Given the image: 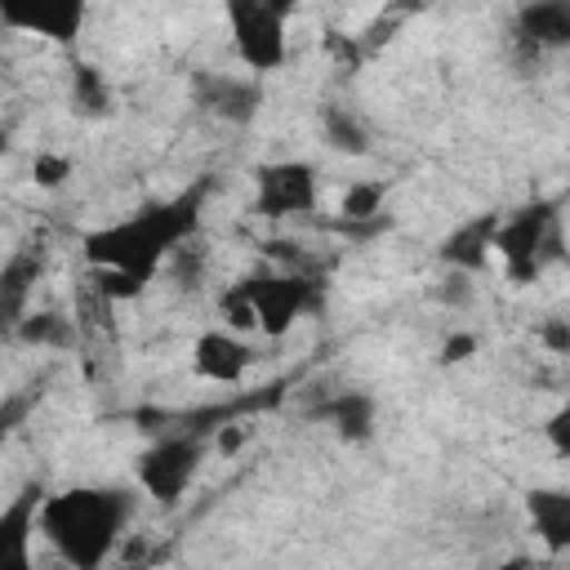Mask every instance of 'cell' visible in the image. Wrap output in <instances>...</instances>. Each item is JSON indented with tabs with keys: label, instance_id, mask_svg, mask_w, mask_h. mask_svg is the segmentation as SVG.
<instances>
[{
	"label": "cell",
	"instance_id": "obj_20",
	"mask_svg": "<svg viewBox=\"0 0 570 570\" xmlns=\"http://www.w3.org/2000/svg\"><path fill=\"white\" fill-rule=\"evenodd\" d=\"M383 200H387V187L383 183L356 178L343 191V200H338V223H383Z\"/></svg>",
	"mask_w": 570,
	"mask_h": 570
},
{
	"label": "cell",
	"instance_id": "obj_6",
	"mask_svg": "<svg viewBox=\"0 0 570 570\" xmlns=\"http://www.w3.org/2000/svg\"><path fill=\"white\" fill-rule=\"evenodd\" d=\"M236 289L254 303L258 334H267V338H281L298 316L321 307V289L298 272H258V276L236 281Z\"/></svg>",
	"mask_w": 570,
	"mask_h": 570
},
{
	"label": "cell",
	"instance_id": "obj_4",
	"mask_svg": "<svg viewBox=\"0 0 570 570\" xmlns=\"http://www.w3.org/2000/svg\"><path fill=\"white\" fill-rule=\"evenodd\" d=\"M223 13H227L232 49L254 76L285 67L289 36H285V13L272 0H223Z\"/></svg>",
	"mask_w": 570,
	"mask_h": 570
},
{
	"label": "cell",
	"instance_id": "obj_9",
	"mask_svg": "<svg viewBox=\"0 0 570 570\" xmlns=\"http://www.w3.org/2000/svg\"><path fill=\"white\" fill-rule=\"evenodd\" d=\"M89 0H0V22L9 31H36L45 40L71 45L85 27Z\"/></svg>",
	"mask_w": 570,
	"mask_h": 570
},
{
	"label": "cell",
	"instance_id": "obj_25",
	"mask_svg": "<svg viewBox=\"0 0 570 570\" xmlns=\"http://www.w3.org/2000/svg\"><path fill=\"white\" fill-rule=\"evenodd\" d=\"M476 347H481V343H476L472 330H454V334L441 343V356H436V361H441V365H463V361L476 356Z\"/></svg>",
	"mask_w": 570,
	"mask_h": 570
},
{
	"label": "cell",
	"instance_id": "obj_28",
	"mask_svg": "<svg viewBox=\"0 0 570 570\" xmlns=\"http://www.w3.org/2000/svg\"><path fill=\"white\" fill-rule=\"evenodd\" d=\"M543 432H548L552 450H557V454L570 463V401H566V405H561V410H557V414L543 423Z\"/></svg>",
	"mask_w": 570,
	"mask_h": 570
},
{
	"label": "cell",
	"instance_id": "obj_18",
	"mask_svg": "<svg viewBox=\"0 0 570 570\" xmlns=\"http://www.w3.org/2000/svg\"><path fill=\"white\" fill-rule=\"evenodd\" d=\"M36 276H40V254H13V258L4 263V272H0V294H4V325H9V334H13V325L22 321V298H27V289L36 285Z\"/></svg>",
	"mask_w": 570,
	"mask_h": 570
},
{
	"label": "cell",
	"instance_id": "obj_12",
	"mask_svg": "<svg viewBox=\"0 0 570 570\" xmlns=\"http://www.w3.org/2000/svg\"><path fill=\"white\" fill-rule=\"evenodd\" d=\"M40 503H45L40 481H27L18 499H9V508L0 512V561H13V566L31 561V534L40 530Z\"/></svg>",
	"mask_w": 570,
	"mask_h": 570
},
{
	"label": "cell",
	"instance_id": "obj_8",
	"mask_svg": "<svg viewBox=\"0 0 570 570\" xmlns=\"http://www.w3.org/2000/svg\"><path fill=\"white\" fill-rule=\"evenodd\" d=\"M191 102L223 120V125H249L263 107V80L249 76H227V71H196L191 76Z\"/></svg>",
	"mask_w": 570,
	"mask_h": 570
},
{
	"label": "cell",
	"instance_id": "obj_16",
	"mask_svg": "<svg viewBox=\"0 0 570 570\" xmlns=\"http://www.w3.org/2000/svg\"><path fill=\"white\" fill-rule=\"evenodd\" d=\"M316 125H321L325 147L338 151V156H365V151L374 147V134H370L365 116H356V111L343 107V102H321Z\"/></svg>",
	"mask_w": 570,
	"mask_h": 570
},
{
	"label": "cell",
	"instance_id": "obj_19",
	"mask_svg": "<svg viewBox=\"0 0 570 570\" xmlns=\"http://www.w3.org/2000/svg\"><path fill=\"white\" fill-rule=\"evenodd\" d=\"M71 107L80 116H107L111 111V85L98 67H89V62L71 67Z\"/></svg>",
	"mask_w": 570,
	"mask_h": 570
},
{
	"label": "cell",
	"instance_id": "obj_14",
	"mask_svg": "<svg viewBox=\"0 0 570 570\" xmlns=\"http://www.w3.org/2000/svg\"><path fill=\"white\" fill-rule=\"evenodd\" d=\"M494 232H499V214H481V218H468L463 227H454L436 258L445 267H463V272H485L490 267V254H494Z\"/></svg>",
	"mask_w": 570,
	"mask_h": 570
},
{
	"label": "cell",
	"instance_id": "obj_26",
	"mask_svg": "<svg viewBox=\"0 0 570 570\" xmlns=\"http://www.w3.org/2000/svg\"><path fill=\"white\" fill-rule=\"evenodd\" d=\"M169 272H174V281H178L183 289H191V285H196V276H200V254L191 249V240H187V245H178V249L169 254Z\"/></svg>",
	"mask_w": 570,
	"mask_h": 570
},
{
	"label": "cell",
	"instance_id": "obj_10",
	"mask_svg": "<svg viewBox=\"0 0 570 570\" xmlns=\"http://www.w3.org/2000/svg\"><path fill=\"white\" fill-rule=\"evenodd\" d=\"M512 36L530 58L570 49V0H521Z\"/></svg>",
	"mask_w": 570,
	"mask_h": 570
},
{
	"label": "cell",
	"instance_id": "obj_24",
	"mask_svg": "<svg viewBox=\"0 0 570 570\" xmlns=\"http://www.w3.org/2000/svg\"><path fill=\"white\" fill-rule=\"evenodd\" d=\"M94 281H98V294L107 298V303H125V298H138L142 294V276H134V272H116V267H94Z\"/></svg>",
	"mask_w": 570,
	"mask_h": 570
},
{
	"label": "cell",
	"instance_id": "obj_17",
	"mask_svg": "<svg viewBox=\"0 0 570 570\" xmlns=\"http://www.w3.org/2000/svg\"><path fill=\"white\" fill-rule=\"evenodd\" d=\"M13 338H22L27 347H71L76 325L53 307H36V312H22V321L13 325Z\"/></svg>",
	"mask_w": 570,
	"mask_h": 570
},
{
	"label": "cell",
	"instance_id": "obj_11",
	"mask_svg": "<svg viewBox=\"0 0 570 570\" xmlns=\"http://www.w3.org/2000/svg\"><path fill=\"white\" fill-rule=\"evenodd\" d=\"M249 361H254V352H249L245 334H236V330H227V325L205 330V334H196V343H191V370H196V379H205V383H240L245 370H249Z\"/></svg>",
	"mask_w": 570,
	"mask_h": 570
},
{
	"label": "cell",
	"instance_id": "obj_30",
	"mask_svg": "<svg viewBox=\"0 0 570 570\" xmlns=\"http://www.w3.org/2000/svg\"><path fill=\"white\" fill-rule=\"evenodd\" d=\"M428 4H432V0H392L387 13H392V18H410V13H423Z\"/></svg>",
	"mask_w": 570,
	"mask_h": 570
},
{
	"label": "cell",
	"instance_id": "obj_13",
	"mask_svg": "<svg viewBox=\"0 0 570 570\" xmlns=\"http://www.w3.org/2000/svg\"><path fill=\"white\" fill-rule=\"evenodd\" d=\"M374 414L379 405L370 392H334V396H321V405H312V419L330 423L334 436L347 445H361L374 436Z\"/></svg>",
	"mask_w": 570,
	"mask_h": 570
},
{
	"label": "cell",
	"instance_id": "obj_22",
	"mask_svg": "<svg viewBox=\"0 0 570 570\" xmlns=\"http://www.w3.org/2000/svg\"><path fill=\"white\" fill-rule=\"evenodd\" d=\"M218 316H223V325L236 330V334H258V312H254V303H249L236 285L218 298Z\"/></svg>",
	"mask_w": 570,
	"mask_h": 570
},
{
	"label": "cell",
	"instance_id": "obj_5",
	"mask_svg": "<svg viewBox=\"0 0 570 570\" xmlns=\"http://www.w3.org/2000/svg\"><path fill=\"white\" fill-rule=\"evenodd\" d=\"M209 445H214V441L191 436V432L151 441V445L138 454V463H134L138 485H142L156 503H178V499L191 490V481L200 476V463H205Z\"/></svg>",
	"mask_w": 570,
	"mask_h": 570
},
{
	"label": "cell",
	"instance_id": "obj_3",
	"mask_svg": "<svg viewBox=\"0 0 570 570\" xmlns=\"http://www.w3.org/2000/svg\"><path fill=\"white\" fill-rule=\"evenodd\" d=\"M494 254L503 258V276L512 285H534L548 263L561 258V218L552 200H534L499 218Z\"/></svg>",
	"mask_w": 570,
	"mask_h": 570
},
{
	"label": "cell",
	"instance_id": "obj_1",
	"mask_svg": "<svg viewBox=\"0 0 570 570\" xmlns=\"http://www.w3.org/2000/svg\"><path fill=\"white\" fill-rule=\"evenodd\" d=\"M205 196H209V183H191L169 200H151L120 223L94 227L85 236L89 267H116V272H134V276L151 281L160 272V263L196 236Z\"/></svg>",
	"mask_w": 570,
	"mask_h": 570
},
{
	"label": "cell",
	"instance_id": "obj_23",
	"mask_svg": "<svg viewBox=\"0 0 570 570\" xmlns=\"http://www.w3.org/2000/svg\"><path fill=\"white\" fill-rule=\"evenodd\" d=\"M71 156H62V151H36L31 156V178H36V187H45V191H58L67 178H71Z\"/></svg>",
	"mask_w": 570,
	"mask_h": 570
},
{
	"label": "cell",
	"instance_id": "obj_27",
	"mask_svg": "<svg viewBox=\"0 0 570 570\" xmlns=\"http://www.w3.org/2000/svg\"><path fill=\"white\" fill-rule=\"evenodd\" d=\"M539 343L557 356H570V316H548L539 325Z\"/></svg>",
	"mask_w": 570,
	"mask_h": 570
},
{
	"label": "cell",
	"instance_id": "obj_15",
	"mask_svg": "<svg viewBox=\"0 0 570 570\" xmlns=\"http://www.w3.org/2000/svg\"><path fill=\"white\" fill-rule=\"evenodd\" d=\"M525 517L548 552H570V490L557 485L525 490Z\"/></svg>",
	"mask_w": 570,
	"mask_h": 570
},
{
	"label": "cell",
	"instance_id": "obj_2",
	"mask_svg": "<svg viewBox=\"0 0 570 570\" xmlns=\"http://www.w3.org/2000/svg\"><path fill=\"white\" fill-rule=\"evenodd\" d=\"M134 517V494L116 485H71L58 494H45L40 503V534L45 543L76 570H98L116 543L125 539V525Z\"/></svg>",
	"mask_w": 570,
	"mask_h": 570
},
{
	"label": "cell",
	"instance_id": "obj_21",
	"mask_svg": "<svg viewBox=\"0 0 570 570\" xmlns=\"http://www.w3.org/2000/svg\"><path fill=\"white\" fill-rule=\"evenodd\" d=\"M432 298L450 312H468L476 303V272H463V267H445L441 281L432 285Z\"/></svg>",
	"mask_w": 570,
	"mask_h": 570
},
{
	"label": "cell",
	"instance_id": "obj_29",
	"mask_svg": "<svg viewBox=\"0 0 570 570\" xmlns=\"http://www.w3.org/2000/svg\"><path fill=\"white\" fill-rule=\"evenodd\" d=\"M245 441H249V428H245V423H227V428L214 432V450H218V454H236Z\"/></svg>",
	"mask_w": 570,
	"mask_h": 570
},
{
	"label": "cell",
	"instance_id": "obj_7",
	"mask_svg": "<svg viewBox=\"0 0 570 570\" xmlns=\"http://www.w3.org/2000/svg\"><path fill=\"white\" fill-rule=\"evenodd\" d=\"M321 205V178L307 160H263L254 169V214L258 218H303Z\"/></svg>",
	"mask_w": 570,
	"mask_h": 570
}]
</instances>
